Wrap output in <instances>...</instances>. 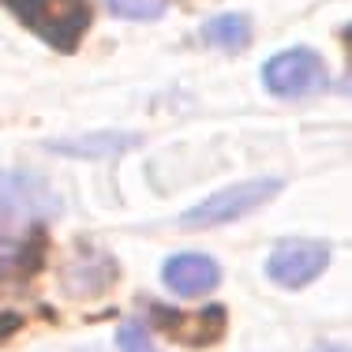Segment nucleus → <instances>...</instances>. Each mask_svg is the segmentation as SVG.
<instances>
[{
  "mask_svg": "<svg viewBox=\"0 0 352 352\" xmlns=\"http://www.w3.org/2000/svg\"><path fill=\"white\" fill-rule=\"evenodd\" d=\"M15 12V19L49 41V45L72 53L90 27V4L87 0H4Z\"/></svg>",
  "mask_w": 352,
  "mask_h": 352,
  "instance_id": "obj_1",
  "label": "nucleus"
},
{
  "mask_svg": "<svg viewBox=\"0 0 352 352\" xmlns=\"http://www.w3.org/2000/svg\"><path fill=\"white\" fill-rule=\"evenodd\" d=\"M285 188L281 180H244L232 188L217 191V195L203 199L199 206H191L188 214H180V229H214V225H229L236 217H244L258 206H266L274 195Z\"/></svg>",
  "mask_w": 352,
  "mask_h": 352,
  "instance_id": "obj_2",
  "label": "nucleus"
},
{
  "mask_svg": "<svg viewBox=\"0 0 352 352\" xmlns=\"http://www.w3.org/2000/svg\"><path fill=\"white\" fill-rule=\"evenodd\" d=\"M263 82L278 98H307L330 82V72L315 49H285V53L266 60Z\"/></svg>",
  "mask_w": 352,
  "mask_h": 352,
  "instance_id": "obj_3",
  "label": "nucleus"
},
{
  "mask_svg": "<svg viewBox=\"0 0 352 352\" xmlns=\"http://www.w3.org/2000/svg\"><path fill=\"white\" fill-rule=\"evenodd\" d=\"M330 266V248L322 240H281L266 258V274L281 289H304Z\"/></svg>",
  "mask_w": 352,
  "mask_h": 352,
  "instance_id": "obj_4",
  "label": "nucleus"
},
{
  "mask_svg": "<svg viewBox=\"0 0 352 352\" xmlns=\"http://www.w3.org/2000/svg\"><path fill=\"white\" fill-rule=\"evenodd\" d=\"M150 315H154L157 330H165L173 341H180V345H188V349L214 345V341L225 333V322H229L221 304L199 307V311H173V307L154 304V307H150Z\"/></svg>",
  "mask_w": 352,
  "mask_h": 352,
  "instance_id": "obj_5",
  "label": "nucleus"
},
{
  "mask_svg": "<svg viewBox=\"0 0 352 352\" xmlns=\"http://www.w3.org/2000/svg\"><path fill=\"white\" fill-rule=\"evenodd\" d=\"M162 281H165V289H169V292H176V296L195 300V296H206V292L217 289V281H221V270H217V263H214L210 255L184 251V255L165 258Z\"/></svg>",
  "mask_w": 352,
  "mask_h": 352,
  "instance_id": "obj_6",
  "label": "nucleus"
},
{
  "mask_svg": "<svg viewBox=\"0 0 352 352\" xmlns=\"http://www.w3.org/2000/svg\"><path fill=\"white\" fill-rule=\"evenodd\" d=\"M45 258V236L41 229H4L0 225V285L27 281Z\"/></svg>",
  "mask_w": 352,
  "mask_h": 352,
  "instance_id": "obj_7",
  "label": "nucleus"
},
{
  "mask_svg": "<svg viewBox=\"0 0 352 352\" xmlns=\"http://www.w3.org/2000/svg\"><path fill=\"white\" fill-rule=\"evenodd\" d=\"M203 41L214 49H221V53H244L251 45V19L240 12H225L210 19L203 27Z\"/></svg>",
  "mask_w": 352,
  "mask_h": 352,
  "instance_id": "obj_8",
  "label": "nucleus"
},
{
  "mask_svg": "<svg viewBox=\"0 0 352 352\" xmlns=\"http://www.w3.org/2000/svg\"><path fill=\"white\" fill-rule=\"evenodd\" d=\"M135 135H90V139H72V142H56L53 150H60V154H120L124 146H135Z\"/></svg>",
  "mask_w": 352,
  "mask_h": 352,
  "instance_id": "obj_9",
  "label": "nucleus"
},
{
  "mask_svg": "<svg viewBox=\"0 0 352 352\" xmlns=\"http://www.w3.org/2000/svg\"><path fill=\"white\" fill-rule=\"evenodd\" d=\"M109 12L116 19H131V23H150V19H162L169 0H105Z\"/></svg>",
  "mask_w": 352,
  "mask_h": 352,
  "instance_id": "obj_10",
  "label": "nucleus"
},
{
  "mask_svg": "<svg viewBox=\"0 0 352 352\" xmlns=\"http://www.w3.org/2000/svg\"><path fill=\"white\" fill-rule=\"evenodd\" d=\"M116 345H120V352H157L154 345H150L146 330L135 326V322H128V326H120V330H116Z\"/></svg>",
  "mask_w": 352,
  "mask_h": 352,
  "instance_id": "obj_11",
  "label": "nucleus"
},
{
  "mask_svg": "<svg viewBox=\"0 0 352 352\" xmlns=\"http://www.w3.org/2000/svg\"><path fill=\"white\" fill-rule=\"evenodd\" d=\"M12 330H19V315H4V318H0V341H4Z\"/></svg>",
  "mask_w": 352,
  "mask_h": 352,
  "instance_id": "obj_12",
  "label": "nucleus"
}]
</instances>
